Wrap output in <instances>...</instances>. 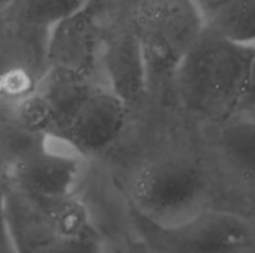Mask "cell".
Here are the masks:
<instances>
[{"mask_svg": "<svg viewBox=\"0 0 255 253\" xmlns=\"http://www.w3.org/2000/svg\"><path fill=\"white\" fill-rule=\"evenodd\" d=\"M254 58V43L236 42L205 27L173 76L184 106L212 119L233 115L242 103Z\"/></svg>", "mask_w": 255, "mask_h": 253, "instance_id": "cell-1", "label": "cell"}, {"mask_svg": "<svg viewBox=\"0 0 255 253\" xmlns=\"http://www.w3.org/2000/svg\"><path fill=\"white\" fill-rule=\"evenodd\" d=\"M128 213L149 253H245L254 242L251 224L230 210L203 209L181 221L161 222L128 203Z\"/></svg>", "mask_w": 255, "mask_h": 253, "instance_id": "cell-2", "label": "cell"}, {"mask_svg": "<svg viewBox=\"0 0 255 253\" xmlns=\"http://www.w3.org/2000/svg\"><path fill=\"white\" fill-rule=\"evenodd\" d=\"M1 219L15 253H46L57 242L94 227L88 209L75 195L36 198L13 186L3 195Z\"/></svg>", "mask_w": 255, "mask_h": 253, "instance_id": "cell-3", "label": "cell"}, {"mask_svg": "<svg viewBox=\"0 0 255 253\" xmlns=\"http://www.w3.org/2000/svg\"><path fill=\"white\" fill-rule=\"evenodd\" d=\"M205 27L206 21L193 0H158L140 12L134 30L145 55L149 86L175 76Z\"/></svg>", "mask_w": 255, "mask_h": 253, "instance_id": "cell-4", "label": "cell"}, {"mask_svg": "<svg viewBox=\"0 0 255 253\" xmlns=\"http://www.w3.org/2000/svg\"><path fill=\"white\" fill-rule=\"evenodd\" d=\"M203 191L205 177L193 163L160 160L136 174L130 203L157 221L175 222L199 212Z\"/></svg>", "mask_w": 255, "mask_h": 253, "instance_id": "cell-5", "label": "cell"}, {"mask_svg": "<svg viewBox=\"0 0 255 253\" xmlns=\"http://www.w3.org/2000/svg\"><path fill=\"white\" fill-rule=\"evenodd\" d=\"M46 139L16 152L9 167L10 186L36 198H64L73 195L81 174L79 160L70 154L49 149Z\"/></svg>", "mask_w": 255, "mask_h": 253, "instance_id": "cell-6", "label": "cell"}, {"mask_svg": "<svg viewBox=\"0 0 255 253\" xmlns=\"http://www.w3.org/2000/svg\"><path fill=\"white\" fill-rule=\"evenodd\" d=\"M128 107L109 88L93 86L73 112L58 140L79 155L106 151L121 134Z\"/></svg>", "mask_w": 255, "mask_h": 253, "instance_id": "cell-7", "label": "cell"}, {"mask_svg": "<svg viewBox=\"0 0 255 253\" xmlns=\"http://www.w3.org/2000/svg\"><path fill=\"white\" fill-rule=\"evenodd\" d=\"M97 58V24L91 4L46 30L45 69H60L90 78Z\"/></svg>", "mask_w": 255, "mask_h": 253, "instance_id": "cell-8", "label": "cell"}, {"mask_svg": "<svg viewBox=\"0 0 255 253\" xmlns=\"http://www.w3.org/2000/svg\"><path fill=\"white\" fill-rule=\"evenodd\" d=\"M108 88L130 109L140 103L149 88L145 55L133 28L114 34L100 52Z\"/></svg>", "mask_w": 255, "mask_h": 253, "instance_id": "cell-9", "label": "cell"}, {"mask_svg": "<svg viewBox=\"0 0 255 253\" xmlns=\"http://www.w3.org/2000/svg\"><path fill=\"white\" fill-rule=\"evenodd\" d=\"M90 4V0H15L10 4L18 22L46 31L60 19Z\"/></svg>", "mask_w": 255, "mask_h": 253, "instance_id": "cell-10", "label": "cell"}, {"mask_svg": "<svg viewBox=\"0 0 255 253\" xmlns=\"http://www.w3.org/2000/svg\"><path fill=\"white\" fill-rule=\"evenodd\" d=\"M206 27L232 40L254 43L255 0H230L206 21Z\"/></svg>", "mask_w": 255, "mask_h": 253, "instance_id": "cell-11", "label": "cell"}, {"mask_svg": "<svg viewBox=\"0 0 255 253\" xmlns=\"http://www.w3.org/2000/svg\"><path fill=\"white\" fill-rule=\"evenodd\" d=\"M229 155L244 169L255 171V124L239 122L232 125L224 136Z\"/></svg>", "mask_w": 255, "mask_h": 253, "instance_id": "cell-12", "label": "cell"}, {"mask_svg": "<svg viewBox=\"0 0 255 253\" xmlns=\"http://www.w3.org/2000/svg\"><path fill=\"white\" fill-rule=\"evenodd\" d=\"M46 253H103L102 240L97 230H91L69 239H63L51 246Z\"/></svg>", "mask_w": 255, "mask_h": 253, "instance_id": "cell-13", "label": "cell"}, {"mask_svg": "<svg viewBox=\"0 0 255 253\" xmlns=\"http://www.w3.org/2000/svg\"><path fill=\"white\" fill-rule=\"evenodd\" d=\"M239 110H247V112H255V58L250 72L248 84L245 88V94L242 98V103L239 106Z\"/></svg>", "mask_w": 255, "mask_h": 253, "instance_id": "cell-14", "label": "cell"}, {"mask_svg": "<svg viewBox=\"0 0 255 253\" xmlns=\"http://www.w3.org/2000/svg\"><path fill=\"white\" fill-rule=\"evenodd\" d=\"M193 1L199 7V10L202 12L205 21H208L218 9H221L230 0H193Z\"/></svg>", "mask_w": 255, "mask_h": 253, "instance_id": "cell-15", "label": "cell"}, {"mask_svg": "<svg viewBox=\"0 0 255 253\" xmlns=\"http://www.w3.org/2000/svg\"><path fill=\"white\" fill-rule=\"evenodd\" d=\"M15 0H0V9H3V7H10V4L13 3Z\"/></svg>", "mask_w": 255, "mask_h": 253, "instance_id": "cell-16", "label": "cell"}, {"mask_svg": "<svg viewBox=\"0 0 255 253\" xmlns=\"http://www.w3.org/2000/svg\"><path fill=\"white\" fill-rule=\"evenodd\" d=\"M254 43H255V42H254Z\"/></svg>", "mask_w": 255, "mask_h": 253, "instance_id": "cell-17", "label": "cell"}]
</instances>
